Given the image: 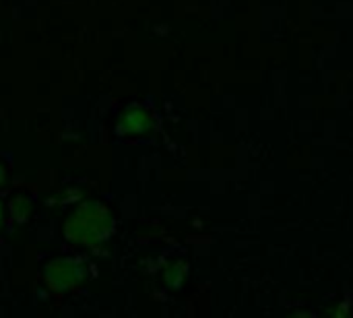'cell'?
<instances>
[{"mask_svg":"<svg viewBox=\"0 0 353 318\" xmlns=\"http://www.w3.org/2000/svg\"><path fill=\"white\" fill-rule=\"evenodd\" d=\"M64 232H66V238L72 242L97 244L110 236L112 219H110V213L101 205L87 203L66 221Z\"/></svg>","mask_w":353,"mask_h":318,"instance_id":"1","label":"cell"},{"mask_svg":"<svg viewBox=\"0 0 353 318\" xmlns=\"http://www.w3.org/2000/svg\"><path fill=\"white\" fill-rule=\"evenodd\" d=\"M85 277V265L70 261V259H60L54 261L48 269H46V281L52 290H68L74 288L77 284H81V279Z\"/></svg>","mask_w":353,"mask_h":318,"instance_id":"2","label":"cell"},{"mask_svg":"<svg viewBox=\"0 0 353 318\" xmlns=\"http://www.w3.org/2000/svg\"><path fill=\"white\" fill-rule=\"evenodd\" d=\"M141 120H149V116L145 114V112H141V110H134V112H130V114H126L124 118H122V130H128V132H141L143 128H147L149 124H141Z\"/></svg>","mask_w":353,"mask_h":318,"instance_id":"3","label":"cell"},{"mask_svg":"<svg viewBox=\"0 0 353 318\" xmlns=\"http://www.w3.org/2000/svg\"><path fill=\"white\" fill-rule=\"evenodd\" d=\"M0 182H2V170H0Z\"/></svg>","mask_w":353,"mask_h":318,"instance_id":"4","label":"cell"}]
</instances>
